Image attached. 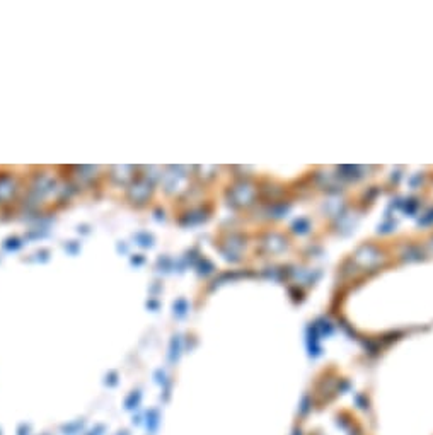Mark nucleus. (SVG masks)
<instances>
[{
	"label": "nucleus",
	"instance_id": "nucleus-4",
	"mask_svg": "<svg viewBox=\"0 0 433 435\" xmlns=\"http://www.w3.org/2000/svg\"><path fill=\"white\" fill-rule=\"evenodd\" d=\"M17 435H31V425H19L17 427Z\"/></svg>",
	"mask_w": 433,
	"mask_h": 435
},
{
	"label": "nucleus",
	"instance_id": "nucleus-6",
	"mask_svg": "<svg viewBox=\"0 0 433 435\" xmlns=\"http://www.w3.org/2000/svg\"><path fill=\"white\" fill-rule=\"evenodd\" d=\"M133 423H135V425H140V423H142V417H140V415H137V417L133 415Z\"/></svg>",
	"mask_w": 433,
	"mask_h": 435
},
{
	"label": "nucleus",
	"instance_id": "nucleus-9",
	"mask_svg": "<svg viewBox=\"0 0 433 435\" xmlns=\"http://www.w3.org/2000/svg\"><path fill=\"white\" fill-rule=\"evenodd\" d=\"M0 435H2V430H0Z\"/></svg>",
	"mask_w": 433,
	"mask_h": 435
},
{
	"label": "nucleus",
	"instance_id": "nucleus-7",
	"mask_svg": "<svg viewBox=\"0 0 433 435\" xmlns=\"http://www.w3.org/2000/svg\"><path fill=\"white\" fill-rule=\"evenodd\" d=\"M116 435H130V432H128V430H123V432H118Z\"/></svg>",
	"mask_w": 433,
	"mask_h": 435
},
{
	"label": "nucleus",
	"instance_id": "nucleus-8",
	"mask_svg": "<svg viewBox=\"0 0 433 435\" xmlns=\"http://www.w3.org/2000/svg\"><path fill=\"white\" fill-rule=\"evenodd\" d=\"M41 435H51V433H48V432H46V433H41Z\"/></svg>",
	"mask_w": 433,
	"mask_h": 435
},
{
	"label": "nucleus",
	"instance_id": "nucleus-1",
	"mask_svg": "<svg viewBox=\"0 0 433 435\" xmlns=\"http://www.w3.org/2000/svg\"><path fill=\"white\" fill-rule=\"evenodd\" d=\"M84 428H85V422L84 420H75V422L63 425L60 430L63 435H84Z\"/></svg>",
	"mask_w": 433,
	"mask_h": 435
},
{
	"label": "nucleus",
	"instance_id": "nucleus-5",
	"mask_svg": "<svg viewBox=\"0 0 433 435\" xmlns=\"http://www.w3.org/2000/svg\"><path fill=\"white\" fill-rule=\"evenodd\" d=\"M84 435H104V425H97L96 428H92L90 432L84 433Z\"/></svg>",
	"mask_w": 433,
	"mask_h": 435
},
{
	"label": "nucleus",
	"instance_id": "nucleus-3",
	"mask_svg": "<svg viewBox=\"0 0 433 435\" xmlns=\"http://www.w3.org/2000/svg\"><path fill=\"white\" fill-rule=\"evenodd\" d=\"M140 399H142V394L139 393V391H133L125 401V408L126 410H137L140 406Z\"/></svg>",
	"mask_w": 433,
	"mask_h": 435
},
{
	"label": "nucleus",
	"instance_id": "nucleus-2",
	"mask_svg": "<svg viewBox=\"0 0 433 435\" xmlns=\"http://www.w3.org/2000/svg\"><path fill=\"white\" fill-rule=\"evenodd\" d=\"M157 427H159V412L157 410H150V412L145 413V428L150 435H154Z\"/></svg>",
	"mask_w": 433,
	"mask_h": 435
}]
</instances>
